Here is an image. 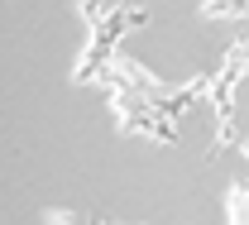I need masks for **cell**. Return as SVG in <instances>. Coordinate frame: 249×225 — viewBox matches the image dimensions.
Wrapping results in <instances>:
<instances>
[{
	"mask_svg": "<svg viewBox=\"0 0 249 225\" xmlns=\"http://www.w3.org/2000/svg\"><path fill=\"white\" fill-rule=\"evenodd\" d=\"M220 77H230L235 87L249 77V38H235V43L225 48V58H220Z\"/></svg>",
	"mask_w": 249,
	"mask_h": 225,
	"instance_id": "obj_1",
	"label": "cell"
},
{
	"mask_svg": "<svg viewBox=\"0 0 249 225\" xmlns=\"http://www.w3.org/2000/svg\"><path fill=\"white\" fill-rule=\"evenodd\" d=\"M206 19H249V0H201Z\"/></svg>",
	"mask_w": 249,
	"mask_h": 225,
	"instance_id": "obj_2",
	"label": "cell"
},
{
	"mask_svg": "<svg viewBox=\"0 0 249 225\" xmlns=\"http://www.w3.org/2000/svg\"><path fill=\"white\" fill-rule=\"evenodd\" d=\"M106 10H110V0H77V15H82L87 24H101Z\"/></svg>",
	"mask_w": 249,
	"mask_h": 225,
	"instance_id": "obj_3",
	"label": "cell"
},
{
	"mask_svg": "<svg viewBox=\"0 0 249 225\" xmlns=\"http://www.w3.org/2000/svg\"><path fill=\"white\" fill-rule=\"evenodd\" d=\"M43 221H48V225H77V211H67V206H53Z\"/></svg>",
	"mask_w": 249,
	"mask_h": 225,
	"instance_id": "obj_4",
	"label": "cell"
}]
</instances>
